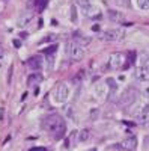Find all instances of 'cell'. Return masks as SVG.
I'll use <instances>...</instances> for the list:
<instances>
[{
  "label": "cell",
  "instance_id": "obj_14",
  "mask_svg": "<svg viewBox=\"0 0 149 151\" xmlns=\"http://www.w3.org/2000/svg\"><path fill=\"white\" fill-rule=\"evenodd\" d=\"M89 136H91L89 130H81V132L78 133V141H80V142H86V141L89 139Z\"/></svg>",
  "mask_w": 149,
  "mask_h": 151
},
{
  "label": "cell",
  "instance_id": "obj_2",
  "mask_svg": "<svg viewBox=\"0 0 149 151\" xmlns=\"http://www.w3.org/2000/svg\"><path fill=\"white\" fill-rule=\"evenodd\" d=\"M68 97H69V86H68L65 82H59V83H56L54 89H53V92H51L53 101L62 104V103H65L66 100H68Z\"/></svg>",
  "mask_w": 149,
  "mask_h": 151
},
{
  "label": "cell",
  "instance_id": "obj_1",
  "mask_svg": "<svg viewBox=\"0 0 149 151\" xmlns=\"http://www.w3.org/2000/svg\"><path fill=\"white\" fill-rule=\"evenodd\" d=\"M42 127L54 139H60L66 132V124H65L63 118L60 115H57V113H50L48 116H45L42 121Z\"/></svg>",
  "mask_w": 149,
  "mask_h": 151
},
{
  "label": "cell",
  "instance_id": "obj_15",
  "mask_svg": "<svg viewBox=\"0 0 149 151\" xmlns=\"http://www.w3.org/2000/svg\"><path fill=\"white\" fill-rule=\"evenodd\" d=\"M137 6L143 11H149V0H137Z\"/></svg>",
  "mask_w": 149,
  "mask_h": 151
},
{
  "label": "cell",
  "instance_id": "obj_22",
  "mask_svg": "<svg viewBox=\"0 0 149 151\" xmlns=\"http://www.w3.org/2000/svg\"><path fill=\"white\" fill-rule=\"evenodd\" d=\"M0 58H3V47L0 45Z\"/></svg>",
  "mask_w": 149,
  "mask_h": 151
},
{
  "label": "cell",
  "instance_id": "obj_5",
  "mask_svg": "<svg viewBox=\"0 0 149 151\" xmlns=\"http://www.w3.org/2000/svg\"><path fill=\"white\" fill-rule=\"evenodd\" d=\"M125 55H122V53H111L110 56H108V68L110 70H120V68H123L125 67Z\"/></svg>",
  "mask_w": 149,
  "mask_h": 151
},
{
  "label": "cell",
  "instance_id": "obj_21",
  "mask_svg": "<svg viewBox=\"0 0 149 151\" xmlns=\"http://www.w3.org/2000/svg\"><path fill=\"white\" fill-rule=\"evenodd\" d=\"M14 45H15V47H20V45H21V42H20V41H17V40H15V41H14Z\"/></svg>",
  "mask_w": 149,
  "mask_h": 151
},
{
  "label": "cell",
  "instance_id": "obj_9",
  "mask_svg": "<svg viewBox=\"0 0 149 151\" xmlns=\"http://www.w3.org/2000/svg\"><path fill=\"white\" fill-rule=\"evenodd\" d=\"M27 64L32 70H41L42 68V59L39 56H32L29 60H27Z\"/></svg>",
  "mask_w": 149,
  "mask_h": 151
},
{
  "label": "cell",
  "instance_id": "obj_12",
  "mask_svg": "<svg viewBox=\"0 0 149 151\" xmlns=\"http://www.w3.org/2000/svg\"><path fill=\"white\" fill-rule=\"evenodd\" d=\"M77 5H78L84 12H88L89 9H92V5L89 3V0H77Z\"/></svg>",
  "mask_w": 149,
  "mask_h": 151
},
{
  "label": "cell",
  "instance_id": "obj_7",
  "mask_svg": "<svg viewBox=\"0 0 149 151\" xmlns=\"http://www.w3.org/2000/svg\"><path fill=\"white\" fill-rule=\"evenodd\" d=\"M135 79L140 82H149V67L146 65H140L135 68Z\"/></svg>",
  "mask_w": 149,
  "mask_h": 151
},
{
  "label": "cell",
  "instance_id": "obj_8",
  "mask_svg": "<svg viewBox=\"0 0 149 151\" xmlns=\"http://www.w3.org/2000/svg\"><path fill=\"white\" fill-rule=\"evenodd\" d=\"M122 147L125 148V150H128V151H134L135 148H137V137L135 136H127V139L122 142Z\"/></svg>",
  "mask_w": 149,
  "mask_h": 151
},
{
  "label": "cell",
  "instance_id": "obj_20",
  "mask_svg": "<svg viewBox=\"0 0 149 151\" xmlns=\"http://www.w3.org/2000/svg\"><path fill=\"white\" fill-rule=\"evenodd\" d=\"M143 94H145V95H146V97L149 98V86H148V88H145V91H143Z\"/></svg>",
  "mask_w": 149,
  "mask_h": 151
},
{
  "label": "cell",
  "instance_id": "obj_18",
  "mask_svg": "<svg viewBox=\"0 0 149 151\" xmlns=\"http://www.w3.org/2000/svg\"><path fill=\"white\" fill-rule=\"evenodd\" d=\"M48 53H56V45H51L44 50V55H48Z\"/></svg>",
  "mask_w": 149,
  "mask_h": 151
},
{
  "label": "cell",
  "instance_id": "obj_13",
  "mask_svg": "<svg viewBox=\"0 0 149 151\" xmlns=\"http://www.w3.org/2000/svg\"><path fill=\"white\" fill-rule=\"evenodd\" d=\"M125 59H127V60H125V67L128 68L133 62L135 60V53H134V52H128V55L125 56Z\"/></svg>",
  "mask_w": 149,
  "mask_h": 151
},
{
  "label": "cell",
  "instance_id": "obj_19",
  "mask_svg": "<svg viewBox=\"0 0 149 151\" xmlns=\"http://www.w3.org/2000/svg\"><path fill=\"white\" fill-rule=\"evenodd\" d=\"M29 151H47L44 147H33V148H30Z\"/></svg>",
  "mask_w": 149,
  "mask_h": 151
},
{
  "label": "cell",
  "instance_id": "obj_6",
  "mask_svg": "<svg viewBox=\"0 0 149 151\" xmlns=\"http://www.w3.org/2000/svg\"><path fill=\"white\" fill-rule=\"evenodd\" d=\"M137 97H139V92L135 91L134 88H128V89L120 95V98H119V104H120L122 107L131 106V104L135 101V100H137Z\"/></svg>",
  "mask_w": 149,
  "mask_h": 151
},
{
  "label": "cell",
  "instance_id": "obj_3",
  "mask_svg": "<svg viewBox=\"0 0 149 151\" xmlns=\"http://www.w3.org/2000/svg\"><path fill=\"white\" fill-rule=\"evenodd\" d=\"M65 52L72 60H81L84 56V47L78 41H69L65 45Z\"/></svg>",
  "mask_w": 149,
  "mask_h": 151
},
{
  "label": "cell",
  "instance_id": "obj_17",
  "mask_svg": "<svg viewBox=\"0 0 149 151\" xmlns=\"http://www.w3.org/2000/svg\"><path fill=\"white\" fill-rule=\"evenodd\" d=\"M45 3H47V0H36V5H38V11L44 9V8H45Z\"/></svg>",
  "mask_w": 149,
  "mask_h": 151
},
{
  "label": "cell",
  "instance_id": "obj_10",
  "mask_svg": "<svg viewBox=\"0 0 149 151\" xmlns=\"http://www.w3.org/2000/svg\"><path fill=\"white\" fill-rule=\"evenodd\" d=\"M41 80H42V76L39 73H35V74H30L27 83H29V86H35V85H38Z\"/></svg>",
  "mask_w": 149,
  "mask_h": 151
},
{
  "label": "cell",
  "instance_id": "obj_11",
  "mask_svg": "<svg viewBox=\"0 0 149 151\" xmlns=\"http://www.w3.org/2000/svg\"><path fill=\"white\" fill-rule=\"evenodd\" d=\"M108 15H110L111 20L119 21V23H123V17H122V14H119V12H116V11H113V9H110V11H108Z\"/></svg>",
  "mask_w": 149,
  "mask_h": 151
},
{
  "label": "cell",
  "instance_id": "obj_16",
  "mask_svg": "<svg viewBox=\"0 0 149 151\" xmlns=\"http://www.w3.org/2000/svg\"><path fill=\"white\" fill-rule=\"evenodd\" d=\"M113 2L116 5H119V6H123V8H130L131 6L130 5V0H113Z\"/></svg>",
  "mask_w": 149,
  "mask_h": 151
},
{
  "label": "cell",
  "instance_id": "obj_4",
  "mask_svg": "<svg viewBox=\"0 0 149 151\" xmlns=\"http://www.w3.org/2000/svg\"><path fill=\"white\" fill-rule=\"evenodd\" d=\"M123 36H125V30L120 29V27H115V29H108V30L103 32L101 33V40L110 41V42H116V41L123 40Z\"/></svg>",
  "mask_w": 149,
  "mask_h": 151
}]
</instances>
